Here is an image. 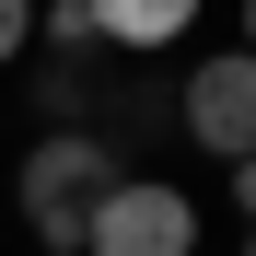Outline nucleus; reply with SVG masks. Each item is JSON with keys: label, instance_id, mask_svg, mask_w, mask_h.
I'll return each mask as SVG.
<instances>
[{"label": "nucleus", "instance_id": "nucleus-2", "mask_svg": "<svg viewBox=\"0 0 256 256\" xmlns=\"http://www.w3.org/2000/svg\"><path fill=\"white\" fill-rule=\"evenodd\" d=\"M186 244H198V210L163 175H116L94 198V233H82V256H186Z\"/></svg>", "mask_w": 256, "mask_h": 256}, {"label": "nucleus", "instance_id": "nucleus-6", "mask_svg": "<svg viewBox=\"0 0 256 256\" xmlns=\"http://www.w3.org/2000/svg\"><path fill=\"white\" fill-rule=\"evenodd\" d=\"M233 210H256V152H244V163H233Z\"/></svg>", "mask_w": 256, "mask_h": 256}, {"label": "nucleus", "instance_id": "nucleus-4", "mask_svg": "<svg viewBox=\"0 0 256 256\" xmlns=\"http://www.w3.org/2000/svg\"><path fill=\"white\" fill-rule=\"evenodd\" d=\"M198 24V0H94V35L128 58H152V47H175V35Z\"/></svg>", "mask_w": 256, "mask_h": 256}, {"label": "nucleus", "instance_id": "nucleus-1", "mask_svg": "<svg viewBox=\"0 0 256 256\" xmlns=\"http://www.w3.org/2000/svg\"><path fill=\"white\" fill-rule=\"evenodd\" d=\"M105 186H116V140H94V128H47V140L24 152V222H35V244L82 256Z\"/></svg>", "mask_w": 256, "mask_h": 256}, {"label": "nucleus", "instance_id": "nucleus-7", "mask_svg": "<svg viewBox=\"0 0 256 256\" xmlns=\"http://www.w3.org/2000/svg\"><path fill=\"white\" fill-rule=\"evenodd\" d=\"M244 47H256V0H244Z\"/></svg>", "mask_w": 256, "mask_h": 256}, {"label": "nucleus", "instance_id": "nucleus-8", "mask_svg": "<svg viewBox=\"0 0 256 256\" xmlns=\"http://www.w3.org/2000/svg\"><path fill=\"white\" fill-rule=\"evenodd\" d=\"M244 256H256V233H244Z\"/></svg>", "mask_w": 256, "mask_h": 256}, {"label": "nucleus", "instance_id": "nucleus-5", "mask_svg": "<svg viewBox=\"0 0 256 256\" xmlns=\"http://www.w3.org/2000/svg\"><path fill=\"white\" fill-rule=\"evenodd\" d=\"M24 47H35V0H0V70H12Z\"/></svg>", "mask_w": 256, "mask_h": 256}, {"label": "nucleus", "instance_id": "nucleus-3", "mask_svg": "<svg viewBox=\"0 0 256 256\" xmlns=\"http://www.w3.org/2000/svg\"><path fill=\"white\" fill-rule=\"evenodd\" d=\"M175 128H186L198 152L244 163V152H256V47H222V58H198V70H186V105H175Z\"/></svg>", "mask_w": 256, "mask_h": 256}]
</instances>
